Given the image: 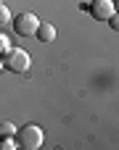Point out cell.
Segmentation results:
<instances>
[{"label": "cell", "instance_id": "cell-2", "mask_svg": "<svg viewBox=\"0 0 119 150\" xmlns=\"http://www.w3.org/2000/svg\"><path fill=\"white\" fill-rule=\"evenodd\" d=\"M16 145L24 150H37L42 145V129L40 127H34V124H27V127H21V129H16Z\"/></svg>", "mask_w": 119, "mask_h": 150}, {"label": "cell", "instance_id": "cell-3", "mask_svg": "<svg viewBox=\"0 0 119 150\" xmlns=\"http://www.w3.org/2000/svg\"><path fill=\"white\" fill-rule=\"evenodd\" d=\"M37 16L34 13H29V11H24V13H16L13 16V32L19 34V37H29V34H34V29H37Z\"/></svg>", "mask_w": 119, "mask_h": 150}, {"label": "cell", "instance_id": "cell-8", "mask_svg": "<svg viewBox=\"0 0 119 150\" xmlns=\"http://www.w3.org/2000/svg\"><path fill=\"white\" fill-rule=\"evenodd\" d=\"M8 47H11V42H8V37H5V34H0V55H3V53H5Z\"/></svg>", "mask_w": 119, "mask_h": 150}, {"label": "cell", "instance_id": "cell-10", "mask_svg": "<svg viewBox=\"0 0 119 150\" xmlns=\"http://www.w3.org/2000/svg\"><path fill=\"white\" fill-rule=\"evenodd\" d=\"M0 74H3V55H0Z\"/></svg>", "mask_w": 119, "mask_h": 150}, {"label": "cell", "instance_id": "cell-1", "mask_svg": "<svg viewBox=\"0 0 119 150\" xmlns=\"http://www.w3.org/2000/svg\"><path fill=\"white\" fill-rule=\"evenodd\" d=\"M3 69H8L13 74H24L29 69V53L21 47H8L3 53Z\"/></svg>", "mask_w": 119, "mask_h": 150}, {"label": "cell", "instance_id": "cell-6", "mask_svg": "<svg viewBox=\"0 0 119 150\" xmlns=\"http://www.w3.org/2000/svg\"><path fill=\"white\" fill-rule=\"evenodd\" d=\"M16 134V127L11 124V121H3L0 124V140H5V137H13Z\"/></svg>", "mask_w": 119, "mask_h": 150}, {"label": "cell", "instance_id": "cell-4", "mask_svg": "<svg viewBox=\"0 0 119 150\" xmlns=\"http://www.w3.org/2000/svg\"><path fill=\"white\" fill-rule=\"evenodd\" d=\"M85 8H87L90 16L98 18V21H109V18L114 16V0H93V3L85 5Z\"/></svg>", "mask_w": 119, "mask_h": 150}, {"label": "cell", "instance_id": "cell-5", "mask_svg": "<svg viewBox=\"0 0 119 150\" xmlns=\"http://www.w3.org/2000/svg\"><path fill=\"white\" fill-rule=\"evenodd\" d=\"M34 37H37L40 42H53V37H56V26H53V24H37Z\"/></svg>", "mask_w": 119, "mask_h": 150}, {"label": "cell", "instance_id": "cell-7", "mask_svg": "<svg viewBox=\"0 0 119 150\" xmlns=\"http://www.w3.org/2000/svg\"><path fill=\"white\" fill-rule=\"evenodd\" d=\"M8 16H11L8 5H3V3H0V24H5V21H8Z\"/></svg>", "mask_w": 119, "mask_h": 150}, {"label": "cell", "instance_id": "cell-9", "mask_svg": "<svg viewBox=\"0 0 119 150\" xmlns=\"http://www.w3.org/2000/svg\"><path fill=\"white\" fill-rule=\"evenodd\" d=\"M13 148V142H11V137H5V140H0V150H11Z\"/></svg>", "mask_w": 119, "mask_h": 150}]
</instances>
